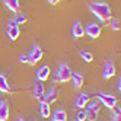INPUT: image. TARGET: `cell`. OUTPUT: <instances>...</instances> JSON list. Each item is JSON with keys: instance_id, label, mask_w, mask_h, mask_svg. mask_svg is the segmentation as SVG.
<instances>
[{"instance_id": "obj_1", "label": "cell", "mask_w": 121, "mask_h": 121, "mask_svg": "<svg viewBox=\"0 0 121 121\" xmlns=\"http://www.w3.org/2000/svg\"><path fill=\"white\" fill-rule=\"evenodd\" d=\"M89 10L96 16V18L102 22V23H108L112 18L111 9L107 3H91L89 4Z\"/></svg>"}, {"instance_id": "obj_2", "label": "cell", "mask_w": 121, "mask_h": 121, "mask_svg": "<svg viewBox=\"0 0 121 121\" xmlns=\"http://www.w3.org/2000/svg\"><path fill=\"white\" fill-rule=\"evenodd\" d=\"M85 112H86V120L89 121H96L98 118V112H99V101L98 99H93V101H89L88 105L85 107Z\"/></svg>"}, {"instance_id": "obj_3", "label": "cell", "mask_w": 121, "mask_h": 121, "mask_svg": "<svg viewBox=\"0 0 121 121\" xmlns=\"http://www.w3.org/2000/svg\"><path fill=\"white\" fill-rule=\"evenodd\" d=\"M72 79V69L67 64H60V67L57 69V76H56V82L60 83H66Z\"/></svg>"}, {"instance_id": "obj_4", "label": "cell", "mask_w": 121, "mask_h": 121, "mask_svg": "<svg viewBox=\"0 0 121 121\" xmlns=\"http://www.w3.org/2000/svg\"><path fill=\"white\" fill-rule=\"evenodd\" d=\"M42 56H44V53H42V50L38 44H34L32 50H31V53L28 54V64L34 66V64H37L39 60L42 58Z\"/></svg>"}, {"instance_id": "obj_5", "label": "cell", "mask_w": 121, "mask_h": 121, "mask_svg": "<svg viewBox=\"0 0 121 121\" xmlns=\"http://www.w3.org/2000/svg\"><path fill=\"white\" fill-rule=\"evenodd\" d=\"M96 98H98L107 108H109V109H112V108L117 105V98L112 96V95H107V93H101V92H99V93L96 95Z\"/></svg>"}, {"instance_id": "obj_6", "label": "cell", "mask_w": 121, "mask_h": 121, "mask_svg": "<svg viewBox=\"0 0 121 121\" xmlns=\"http://www.w3.org/2000/svg\"><path fill=\"white\" fill-rule=\"evenodd\" d=\"M85 34L88 37H91L92 39H96L101 35V26L96 25V23H91V25H88V26L85 28Z\"/></svg>"}, {"instance_id": "obj_7", "label": "cell", "mask_w": 121, "mask_h": 121, "mask_svg": "<svg viewBox=\"0 0 121 121\" xmlns=\"http://www.w3.org/2000/svg\"><path fill=\"white\" fill-rule=\"evenodd\" d=\"M58 98V91L57 88H51L47 93H44V98H42V101H44L45 104H48V105H51L53 102H56Z\"/></svg>"}, {"instance_id": "obj_8", "label": "cell", "mask_w": 121, "mask_h": 121, "mask_svg": "<svg viewBox=\"0 0 121 121\" xmlns=\"http://www.w3.org/2000/svg\"><path fill=\"white\" fill-rule=\"evenodd\" d=\"M91 101V98H89V95L88 93H79L77 95V98H76V107L77 108H80V109H85V107L88 105V102Z\"/></svg>"}, {"instance_id": "obj_9", "label": "cell", "mask_w": 121, "mask_h": 121, "mask_svg": "<svg viewBox=\"0 0 121 121\" xmlns=\"http://www.w3.org/2000/svg\"><path fill=\"white\" fill-rule=\"evenodd\" d=\"M50 74H51V70H50V67H48V66H42V67H39V69H38V73H37V79H38L39 82H45V80H48Z\"/></svg>"}, {"instance_id": "obj_10", "label": "cell", "mask_w": 121, "mask_h": 121, "mask_svg": "<svg viewBox=\"0 0 121 121\" xmlns=\"http://www.w3.org/2000/svg\"><path fill=\"white\" fill-rule=\"evenodd\" d=\"M44 85H42V82H35V86H34V98L38 99V101H42V98H44Z\"/></svg>"}, {"instance_id": "obj_11", "label": "cell", "mask_w": 121, "mask_h": 121, "mask_svg": "<svg viewBox=\"0 0 121 121\" xmlns=\"http://www.w3.org/2000/svg\"><path fill=\"white\" fill-rule=\"evenodd\" d=\"M72 35H73L74 38H82V37L85 35V29H83L82 23H80L79 21H74L73 28H72Z\"/></svg>"}, {"instance_id": "obj_12", "label": "cell", "mask_w": 121, "mask_h": 121, "mask_svg": "<svg viewBox=\"0 0 121 121\" xmlns=\"http://www.w3.org/2000/svg\"><path fill=\"white\" fill-rule=\"evenodd\" d=\"M115 74V67H114V64H112L111 61H107V64H105V69H104V79H111L112 76Z\"/></svg>"}, {"instance_id": "obj_13", "label": "cell", "mask_w": 121, "mask_h": 121, "mask_svg": "<svg viewBox=\"0 0 121 121\" xmlns=\"http://www.w3.org/2000/svg\"><path fill=\"white\" fill-rule=\"evenodd\" d=\"M72 80H73V88L74 91H79L83 86V76L79 73H72Z\"/></svg>"}, {"instance_id": "obj_14", "label": "cell", "mask_w": 121, "mask_h": 121, "mask_svg": "<svg viewBox=\"0 0 121 121\" xmlns=\"http://www.w3.org/2000/svg\"><path fill=\"white\" fill-rule=\"evenodd\" d=\"M9 120V107L4 101L0 102V121H7Z\"/></svg>"}, {"instance_id": "obj_15", "label": "cell", "mask_w": 121, "mask_h": 121, "mask_svg": "<svg viewBox=\"0 0 121 121\" xmlns=\"http://www.w3.org/2000/svg\"><path fill=\"white\" fill-rule=\"evenodd\" d=\"M7 35L12 41H16L21 35V29L18 28V25H15V26H7Z\"/></svg>"}, {"instance_id": "obj_16", "label": "cell", "mask_w": 121, "mask_h": 121, "mask_svg": "<svg viewBox=\"0 0 121 121\" xmlns=\"http://www.w3.org/2000/svg\"><path fill=\"white\" fill-rule=\"evenodd\" d=\"M39 112H41V117H44V118H48L51 115V108L44 101H41V104H39Z\"/></svg>"}, {"instance_id": "obj_17", "label": "cell", "mask_w": 121, "mask_h": 121, "mask_svg": "<svg viewBox=\"0 0 121 121\" xmlns=\"http://www.w3.org/2000/svg\"><path fill=\"white\" fill-rule=\"evenodd\" d=\"M4 4L12 12H15V13L19 12V0H4Z\"/></svg>"}, {"instance_id": "obj_18", "label": "cell", "mask_w": 121, "mask_h": 121, "mask_svg": "<svg viewBox=\"0 0 121 121\" xmlns=\"http://www.w3.org/2000/svg\"><path fill=\"white\" fill-rule=\"evenodd\" d=\"M53 120L54 121H67V112L61 108H58L56 112H54V115H53Z\"/></svg>"}, {"instance_id": "obj_19", "label": "cell", "mask_w": 121, "mask_h": 121, "mask_svg": "<svg viewBox=\"0 0 121 121\" xmlns=\"http://www.w3.org/2000/svg\"><path fill=\"white\" fill-rule=\"evenodd\" d=\"M0 92H6V93H10L12 92L10 86L7 85V80H6V77L3 74H0Z\"/></svg>"}, {"instance_id": "obj_20", "label": "cell", "mask_w": 121, "mask_h": 121, "mask_svg": "<svg viewBox=\"0 0 121 121\" xmlns=\"http://www.w3.org/2000/svg\"><path fill=\"white\" fill-rule=\"evenodd\" d=\"M80 57L85 60L86 63H92L93 61V54L89 53V51H80Z\"/></svg>"}, {"instance_id": "obj_21", "label": "cell", "mask_w": 121, "mask_h": 121, "mask_svg": "<svg viewBox=\"0 0 121 121\" xmlns=\"http://www.w3.org/2000/svg\"><path fill=\"white\" fill-rule=\"evenodd\" d=\"M111 29L112 31H120V26H121V23H120V19L117 18H111Z\"/></svg>"}, {"instance_id": "obj_22", "label": "cell", "mask_w": 121, "mask_h": 121, "mask_svg": "<svg viewBox=\"0 0 121 121\" xmlns=\"http://www.w3.org/2000/svg\"><path fill=\"white\" fill-rule=\"evenodd\" d=\"M15 22H16V25H19V23H25V22H26V18H25V15L18 13V15L15 16Z\"/></svg>"}, {"instance_id": "obj_23", "label": "cell", "mask_w": 121, "mask_h": 121, "mask_svg": "<svg viewBox=\"0 0 121 121\" xmlns=\"http://www.w3.org/2000/svg\"><path fill=\"white\" fill-rule=\"evenodd\" d=\"M76 120H79V121H86V112H85V109H80L79 112H77Z\"/></svg>"}, {"instance_id": "obj_24", "label": "cell", "mask_w": 121, "mask_h": 121, "mask_svg": "<svg viewBox=\"0 0 121 121\" xmlns=\"http://www.w3.org/2000/svg\"><path fill=\"white\" fill-rule=\"evenodd\" d=\"M19 60H21V63H26V64H28V56L21 54V56H19Z\"/></svg>"}, {"instance_id": "obj_25", "label": "cell", "mask_w": 121, "mask_h": 121, "mask_svg": "<svg viewBox=\"0 0 121 121\" xmlns=\"http://www.w3.org/2000/svg\"><path fill=\"white\" fill-rule=\"evenodd\" d=\"M112 111H114V115H121V108L120 107H114V108H112Z\"/></svg>"}, {"instance_id": "obj_26", "label": "cell", "mask_w": 121, "mask_h": 121, "mask_svg": "<svg viewBox=\"0 0 121 121\" xmlns=\"http://www.w3.org/2000/svg\"><path fill=\"white\" fill-rule=\"evenodd\" d=\"M15 25H16L15 19H9V21H7V26H15Z\"/></svg>"}, {"instance_id": "obj_27", "label": "cell", "mask_w": 121, "mask_h": 121, "mask_svg": "<svg viewBox=\"0 0 121 121\" xmlns=\"http://www.w3.org/2000/svg\"><path fill=\"white\" fill-rule=\"evenodd\" d=\"M58 2H60V0H48V3H50V4H57Z\"/></svg>"}, {"instance_id": "obj_28", "label": "cell", "mask_w": 121, "mask_h": 121, "mask_svg": "<svg viewBox=\"0 0 121 121\" xmlns=\"http://www.w3.org/2000/svg\"><path fill=\"white\" fill-rule=\"evenodd\" d=\"M112 121H121V117H120V115H114V118H112Z\"/></svg>"}, {"instance_id": "obj_29", "label": "cell", "mask_w": 121, "mask_h": 121, "mask_svg": "<svg viewBox=\"0 0 121 121\" xmlns=\"http://www.w3.org/2000/svg\"><path fill=\"white\" fill-rule=\"evenodd\" d=\"M117 89L121 91V80H120V79H118V82H117Z\"/></svg>"}, {"instance_id": "obj_30", "label": "cell", "mask_w": 121, "mask_h": 121, "mask_svg": "<svg viewBox=\"0 0 121 121\" xmlns=\"http://www.w3.org/2000/svg\"><path fill=\"white\" fill-rule=\"evenodd\" d=\"M16 121H25V120H23L22 117H18V118H16Z\"/></svg>"}, {"instance_id": "obj_31", "label": "cell", "mask_w": 121, "mask_h": 121, "mask_svg": "<svg viewBox=\"0 0 121 121\" xmlns=\"http://www.w3.org/2000/svg\"><path fill=\"white\" fill-rule=\"evenodd\" d=\"M76 121H79V120H76Z\"/></svg>"}]
</instances>
